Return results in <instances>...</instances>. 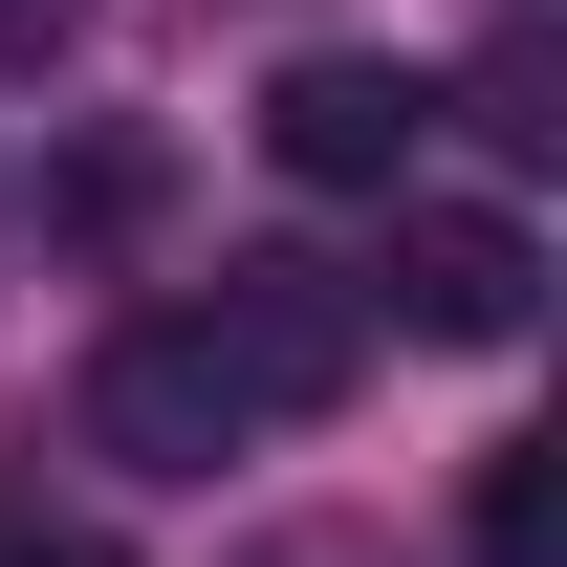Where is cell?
Masks as SVG:
<instances>
[{
	"label": "cell",
	"mask_w": 567,
	"mask_h": 567,
	"mask_svg": "<svg viewBox=\"0 0 567 567\" xmlns=\"http://www.w3.org/2000/svg\"><path fill=\"white\" fill-rule=\"evenodd\" d=\"M66 22H87V0H0V66H44V44H66Z\"/></svg>",
	"instance_id": "8"
},
{
	"label": "cell",
	"mask_w": 567,
	"mask_h": 567,
	"mask_svg": "<svg viewBox=\"0 0 567 567\" xmlns=\"http://www.w3.org/2000/svg\"><path fill=\"white\" fill-rule=\"evenodd\" d=\"M197 350H218V393H240V436H262V415H328L371 371V306H350V262H218Z\"/></svg>",
	"instance_id": "2"
},
{
	"label": "cell",
	"mask_w": 567,
	"mask_h": 567,
	"mask_svg": "<svg viewBox=\"0 0 567 567\" xmlns=\"http://www.w3.org/2000/svg\"><path fill=\"white\" fill-rule=\"evenodd\" d=\"M567 546V481H546V436L524 458H481V567H546Z\"/></svg>",
	"instance_id": "7"
},
{
	"label": "cell",
	"mask_w": 567,
	"mask_h": 567,
	"mask_svg": "<svg viewBox=\"0 0 567 567\" xmlns=\"http://www.w3.org/2000/svg\"><path fill=\"white\" fill-rule=\"evenodd\" d=\"M458 110H481L502 153H567V44H546V22H502L481 66H458Z\"/></svg>",
	"instance_id": "5"
},
{
	"label": "cell",
	"mask_w": 567,
	"mask_h": 567,
	"mask_svg": "<svg viewBox=\"0 0 567 567\" xmlns=\"http://www.w3.org/2000/svg\"><path fill=\"white\" fill-rule=\"evenodd\" d=\"M87 458H110V481H218V458H240V393H218L197 306H153V328L87 350Z\"/></svg>",
	"instance_id": "3"
},
{
	"label": "cell",
	"mask_w": 567,
	"mask_h": 567,
	"mask_svg": "<svg viewBox=\"0 0 567 567\" xmlns=\"http://www.w3.org/2000/svg\"><path fill=\"white\" fill-rule=\"evenodd\" d=\"M262 153L306 175V197H415L436 87H415V66H371V44H306V66L262 87Z\"/></svg>",
	"instance_id": "4"
},
{
	"label": "cell",
	"mask_w": 567,
	"mask_h": 567,
	"mask_svg": "<svg viewBox=\"0 0 567 567\" xmlns=\"http://www.w3.org/2000/svg\"><path fill=\"white\" fill-rule=\"evenodd\" d=\"M0 567H110V546H0Z\"/></svg>",
	"instance_id": "10"
},
{
	"label": "cell",
	"mask_w": 567,
	"mask_h": 567,
	"mask_svg": "<svg viewBox=\"0 0 567 567\" xmlns=\"http://www.w3.org/2000/svg\"><path fill=\"white\" fill-rule=\"evenodd\" d=\"M262 567H371V546H328V524H306V546H262Z\"/></svg>",
	"instance_id": "9"
},
{
	"label": "cell",
	"mask_w": 567,
	"mask_h": 567,
	"mask_svg": "<svg viewBox=\"0 0 567 567\" xmlns=\"http://www.w3.org/2000/svg\"><path fill=\"white\" fill-rule=\"evenodd\" d=\"M44 218H66V240H132V218H153V153H132V132H87L66 175H44Z\"/></svg>",
	"instance_id": "6"
},
{
	"label": "cell",
	"mask_w": 567,
	"mask_h": 567,
	"mask_svg": "<svg viewBox=\"0 0 567 567\" xmlns=\"http://www.w3.org/2000/svg\"><path fill=\"white\" fill-rule=\"evenodd\" d=\"M350 306H371V328H415V350H524L546 240H524V197H393V240H371Z\"/></svg>",
	"instance_id": "1"
}]
</instances>
